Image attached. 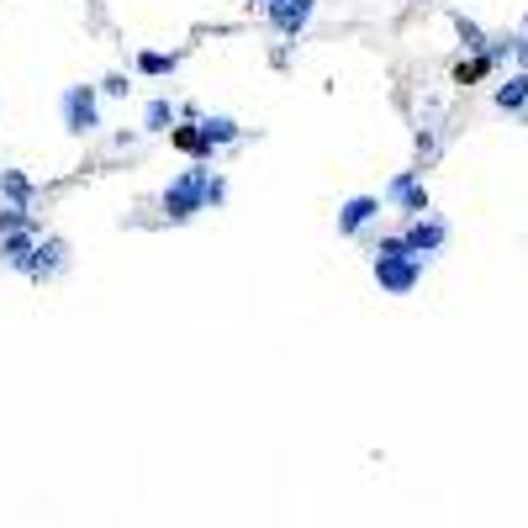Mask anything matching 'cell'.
<instances>
[{"label": "cell", "instance_id": "3957f363", "mask_svg": "<svg viewBox=\"0 0 528 528\" xmlns=\"http://www.w3.org/2000/svg\"><path fill=\"white\" fill-rule=\"evenodd\" d=\"M64 127L69 132H96L101 117H96V85H69L64 90Z\"/></svg>", "mask_w": 528, "mask_h": 528}, {"label": "cell", "instance_id": "7c38bea8", "mask_svg": "<svg viewBox=\"0 0 528 528\" xmlns=\"http://www.w3.org/2000/svg\"><path fill=\"white\" fill-rule=\"evenodd\" d=\"M201 132L212 143H233L238 138V122H228V117H201Z\"/></svg>", "mask_w": 528, "mask_h": 528}, {"label": "cell", "instance_id": "7a4b0ae2", "mask_svg": "<svg viewBox=\"0 0 528 528\" xmlns=\"http://www.w3.org/2000/svg\"><path fill=\"white\" fill-rule=\"evenodd\" d=\"M375 280L391 296H407L423 280V254H375Z\"/></svg>", "mask_w": 528, "mask_h": 528}, {"label": "cell", "instance_id": "9c48e42d", "mask_svg": "<svg viewBox=\"0 0 528 528\" xmlns=\"http://www.w3.org/2000/svg\"><path fill=\"white\" fill-rule=\"evenodd\" d=\"M497 106L502 111H528V69L507 74V80L497 85Z\"/></svg>", "mask_w": 528, "mask_h": 528}, {"label": "cell", "instance_id": "30bf717a", "mask_svg": "<svg viewBox=\"0 0 528 528\" xmlns=\"http://www.w3.org/2000/svg\"><path fill=\"white\" fill-rule=\"evenodd\" d=\"M175 148H185V154H196V159H212V138L201 132V122H191V127H175Z\"/></svg>", "mask_w": 528, "mask_h": 528}, {"label": "cell", "instance_id": "52a82bcc", "mask_svg": "<svg viewBox=\"0 0 528 528\" xmlns=\"http://www.w3.org/2000/svg\"><path fill=\"white\" fill-rule=\"evenodd\" d=\"M381 217V201L375 196H354V201H344V212H338V233H360V228H370V222Z\"/></svg>", "mask_w": 528, "mask_h": 528}, {"label": "cell", "instance_id": "2e32d148", "mask_svg": "<svg viewBox=\"0 0 528 528\" xmlns=\"http://www.w3.org/2000/svg\"><path fill=\"white\" fill-rule=\"evenodd\" d=\"M222 196H228V185H222V175H212V191H206V206H217Z\"/></svg>", "mask_w": 528, "mask_h": 528}, {"label": "cell", "instance_id": "6da1fadb", "mask_svg": "<svg viewBox=\"0 0 528 528\" xmlns=\"http://www.w3.org/2000/svg\"><path fill=\"white\" fill-rule=\"evenodd\" d=\"M206 191H212V169L196 164V169H185V175L164 191V217L169 222H185V217H196L201 206H206Z\"/></svg>", "mask_w": 528, "mask_h": 528}, {"label": "cell", "instance_id": "5bb4252c", "mask_svg": "<svg viewBox=\"0 0 528 528\" xmlns=\"http://www.w3.org/2000/svg\"><path fill=\"white\" fill-rule=\"evenodd\" d=\"M0 185H6V196H11V206H27V196H32V185L16 175V169H6V175H0Z\"/></svg>", "mask_w": 528, "mask_h": 528}, {"label": "cell", "instance_id": "5b68a950", "mask_svg": "<svg viewBox=\"0 0 528 528\" xmlns=\"http://www.w3.org/2000/svg\"><path fill=\"white\" fill-rule=\"evenodd\" d=\"M386 201H396L407 217H428V191L418 185V175H396L391 191H386Z\"/></svg>", "mask_w": 528, "mask_h": 528}, {"label": "cell", "instance_id": "4fadbf2b", "mask_svg": "<svg viewBox=\"0 0 528 528\" xmlns=\"http://www.w3.org/2000/svg\"><path fill=\"white\" fill-rule=\"evenodd\" d=\"M175 64H180L175 53H138V69L143 74H175Z\"/></svg>", "mask_w": 528, "mask_h": 528}, {"label": "cell", "instance_id": "277c9868", "mask_svg": "<svg viewBox=\"0 0 528 528\" xmlns=\"http://www.w3.org/2000/svg\"><path fill=\"white\" fill-rule=\"evenodd\" d=\"M402 238H407V249H412V254H423V259H428V254H439V249H444L449 228H444L439 217H412V228H407Z\"/></svg>", "mask_w": 528, "mask_h": 528}, {"label": "cell", "instance_id": "d6986e66", "mask_svg": "<svg viewBox=\"0 0 528 528\" xmlns=\"http://www.w3.org/2000/svg\"><path fill=\"white\" fill-rule=\"evenodd\" d=\"M523 22H528V16H523Z\"/></svg>", "mask_w": 528, "mask_h": 528}, {"label": "cell", "instance_id": "ba28073f", "mask_svg": "<svg viewBox=\"0 0 528 528\" xmlns=\"http://www.w3.org/2000/svg\"><path fill=\"white\" fill-rule=\"evenodd\" d=\"M0 254H6L11 270L32 275V264H37V243H32V233H0Z\"/></svg>", "mask_w": 528, "mask_h": 528}, {"label": "cell", "instance_id": "e0dca14e", "mask_svg": "<svg viewBox=\"0 0 528 528\" xmlns=\"http://www.w3.org/2000/svg\"><path fill=\"white\" fill-rule=\"evenodd\" d=\"M101 90H106V96H127V80H122V74H111V80H106Z\"/></svg>", "mask_w": 528, "mask_h": 528}, {"label": "cell", "instance_id": "9a60e30c", "mask_svg": "<svg viewBox=\"0 0 528 528\" xmlns=\"http://www.w3.org/2000/svg\"><path fill=\"white\" fill-rule=\"evenodd\" d=\"M486 69H492V59H486V53H481L476 64H460V69H455V80L465 85V80H476V74H486Z\"/></svg>", "mask_w": 528, "mask_h": 528}, {"label": "cell", "instance_id": "ac0fdd59", "mask_svg": "<svg viewBox=\"0 0 528 528\" xmlns=\"http://www.w3.org/2000/svg\"><path fill=\"white\" fill-rule=\"evenodd\" d=\"M513 53H518V64L528 69V32H523V37H513Z\"/></svg>", "mask_w": 528, "mask_h": 528}, {"label": "cell", "instance_id": "ffe728a7", "mask_svg": "<svg viewBox=\"0 0 528 528\" xmlns=\"http://www.w3.org/2000/svg\"><path fill=\"white\" fill-rule=\"evenodd\" d=\"M259 6H264V0H259Z\"/></svg>", "mask_w": 528, "mask_h": 528}, {"label": "cell", "instance_id": "8992f818", "mask_svg": "<svg viewBox=\"0 0 528 528\" xmlns=\"http://www.w3.org/2000/svg\"><path fill=\"white\" fill-rule=\"evenodd\" d=\"M264 11H270V22L280 32H301L312 22V0H264Z\"/></svg>", "mask_w": 528, "mask_h": 528}, {"label": "cell", "instance_id": "8fae6325", "mask_svg": "<svg viewBox=\"0 0 528 528\" xmlns=\"http://www.w3.org/2000/svg\"><path fill=\"white\" fill-rule=\"evenodd\" d=\"M143 127H148V132H169V127H175V106H169V101H148Z\"/></svg>", "mask_w": 528, "mask_h": 528}]
</instances>
